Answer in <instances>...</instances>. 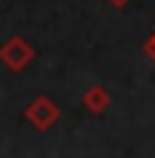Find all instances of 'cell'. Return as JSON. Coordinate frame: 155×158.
<instances>
[{
    "instance_id": "1",
    "label": "cell",
    "mask_w": 155,
    "mask_h": 158,
    "mask_svg": "<svg viewBox=\"0 0 155 158\" xmlns=\"http://www.w3.org/2000/svg\"><path fill=\"white\" fill-rule=\"evenodd\" d=\"M24 118H27V125H34L37 131H49L52 125H58L61 118V106L55 103L52 98H34L27 103V110H24Z\"/></svg>"
},
{
    "instance_id": "2",
    "label": "cell",
    "mask_w": 155,
    "mask_h": 158,
    "mask_svg": "<svg viewBox=\"0 0 155 158\" xmlns=\"http://www.w3.org/2000/svg\"><path fill=\"white\" fill-rule=\"evenodd\" d=\"M0 61H3V67H9L12 73H21V70L34 61V46L24 37H9L0 46Z\"/></svg>"
},
{
    "instance_id": "3",
    "label": "cell",
    "mask_w": 155,
    "mask_h": 158,
    "mask_svg": "<svg viewBox=\"0 0 155 158\" xmlns=\"http://www.w3.org/2000/svg\"><path fill=\"white\" fill-rule=\"evenodd\" d=\"M110 103H113V98H110V91H107L103 85H88V88L82 91V106H85L91 116L107 113V110H110Z\"/></svg>"
},
{
    "instance_id": "4",
    "label": "cell",
    "mask_w": 155,
    "mask_h": 158,
    "mask_svg": "<svg viewBox=\"0 0 155 158\" xmlns=\"http://www.w3.org/2000/svg\"><path fill=\"white\" fill-rule=\"evenodd\" d=\"M143 52H146V58H149V61L155 64V34H152L149 40H146V43H143Z\"/></svg>"
},
{
    "instance_id": "5",
    "label": "cell",
    "mask_w": 155,
    "mask_h": 158,
    "mask_svg": "<svg viewBox=\"0 0 155 158\" xmlns=\"http://www.w3.org/2000/svg\"><path fill=\"white\" fill-rule=\"evenodd\" d=\"M107 3H110V6H116V9H122V6H128L131 0H107Z\"/></svg>"
}]
</instances>
